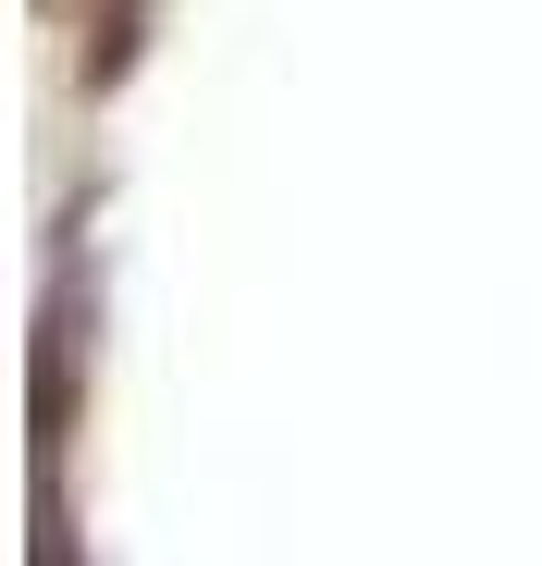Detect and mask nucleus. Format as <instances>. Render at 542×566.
<instances>
[{
    "mask_svg": "<svg viewBox=\"0 0 542 566\" xmlns=\"http://www.w3.org/2000/svg\"><path fill=\"white\" fill-rule=\"evenodd\" d=\"M50 13H62V25H112L124 0H50Z\"/></svg>",
    "mask_w": 542,
    "mask_h": 566,
    "instance_id": "f257e3e1",
    "label": "nucleus"
}]
</instances>
